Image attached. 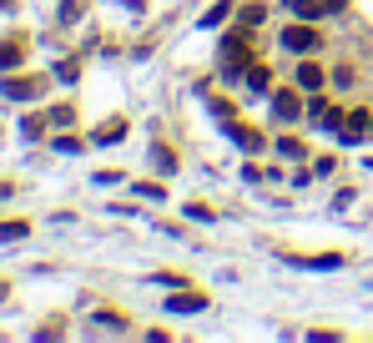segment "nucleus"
I'll return each instance as SVG.
<instances>
[{
	"label": "nucleus",
	"instance_id": "6e6552de",
	"mask_svg": "<svg viewBox=\"0 0 373 343\" xmlns=\"http://www.w3.org/2000/svg\"><path fill=\"white\" fill-rule=\"evenodd\" d=\"M298 86H303V91H323V66L303 61V66H298Z\"/></svg>",
	"mask_w": 373,
	"mask_h": 343
},
{
	"label": "nucleus",
	"instance_id": "9d476101",
	"mask_svg": "<svg viewBox=\"0 0 373 343\" xmlns=\"http://www.w3.org/2000/svg\"><path fill=\"white\" fill-rule=\"evenodd\" d=\"M31 232V222H0V243H20Z\"/></svg>",
	"mask_w": 373,
	"mask_h": 343
},
{
	"label": "nucleus",
	"instance_id": "dca6fc26",
	"mask_svg": "<svg viewBox=\"0 0 373 343\" xmlns=\"http://www.w3.org/2000/svg\"><path fill=\"white\" fill-rule=\"evenodd\" d=\"M40 132H46V121H40V116H26V121H20V137H40Z\"/></svg>",
	"mask_w": 373,
	"mask_h": 343
},
{
	"label": "nucleus",
	"instance_id": "f03ea898",
	"mask_svg": "<svg viewBox=\"0 0 373 343\" xmlns=\"http://www.w3.org/2000/svg\"><path fill=\"white\" fill-rule=\"evenodd\" d=\"M0 91H6L10 101H36L40 91H46V81H40V76H6Z\"/></svg>",
	"mask_w": 373,
	"mask_h": 343
},
{
	"label": "nucleus",
	"instance_id": "a211bd4d",
	"mask_svg": "<svg viewBox=\"0 0 373 343\" xmlns=\"http://www.w3.org/2000/svg\"><path fill=\"white\" fill-rule=\"evenodd\" d=\"M56 81H76V61H61V66H56Z\"/></svg>",
	"mask_w": 373,
	"mask_h": 343
},
{
	"label": "nucleus",
	"instance_id": "aec40b11",
	"mask_svg": "<svg viewBox=\"0 0 373 343\" xmlns=\"http://www.w3.org/2000/svg\"><path fill=\"white\" fill-rule=\"evenodd\" d=\"M368 132H373V121H368Z\"/></svg>",
	"mask_w": 373,
	"mask_h": 343
},
{
	"label": "nucleus",
	"instance_id": "7ed1b4c3",
	"mask_svg": "<svg viewBox=\"0 0 373 343\" xmlns=\"http://www.w3.org/2000/svg\"><path fill=\"white\" fill-rule=\"evenodd\" d=\"M282 257H288L293 268H308V273H328V268H338V263H343L338 252H313V257H298V252H282Z\"/></svg>",
	"mask_w": 373,
	"mask_h": 343
},
{
	"label": "nucleus",
	"instance_id": "1a4fd4ad",
	"mask_svg": "<svg viewBox=\"0 0 373 343\" xmlns=\"http://www.w3.org/2000/svg\"><path fill=\"white\" fill-rule=\"evenodd\" d=\"M167 308H172V313H197V308H207V298H202V293H177Z\"/></svg>",
	"mask_w": 373,
	"mask_h": 343
},
{
	"label": "nucleus",
	"instance_id": "ddd939ff",
	"mask_svg": "<svg viewBox=\"0 0 373 343\" xmlns=\"http://www.w3.org/2000/svg\"><path fill=\"white\" fill-rule=\"evenodd\" d=\"M126 137V121H112V126H101L96 132V142H121Z\"/></svg>",
	"mask_w": 373,
	"mask_h": 343
},
{
	"label": "nucleus",
	"instance_id": "0eeeda50",
	"mask_svg": "<svg viewBox=\"0 0 373 343\" xmlns=\"http://www.w3.org/2000/svg\"><path fill=\"white\" fill-rule=\"evenodd\" d=\"M20 61H26V40H6L0 46V71H15Z\"/></svg>",
	"mask_w": 373,
	"mask_h": 343
},
{
	"label": "nucleus",
	"instance_id": "6ab92c4d",
	"mask_svg": "<svg viewBox=\"0 0 373 343\" xmlns=\"http://www.w3.org/2000/svg\"><path fill=\"white\" fill-rule=\"evenodd\" d=\"M0 10H10V0H0Z\"/></svg>",
	"mask_w": 373,
	"mask_h": 343
},
{
	"label": "nucleus",
	"instance_id": "9b49d317",
	"mask_svg": "<svg viewBox=\"0 0 373 343\" xmlns=\"http://www.w3.org/2000/svg\"><path fill=\"white\" fill-rule=\"evenodd\" d=\"M227 132H232L237 142H243V146H248V152H257V146H262V137L252 132V126H227Z\"/></svg>",
	"mask_w": 373,
	"mask_h": 343
},
{
	"label": "nucleus",
	"instance_id": "39448f33",
	"mask_svg": "<svg viewBox=\"0 0 373 343\" xmlns=\"http://www.w3.org/2000/svg\"><path fill=\"white\" fill-rule=\"evenodd\" d=\"M273 112H277V121H298V116H303V101H298L293 91H277V96H273Z\"/></svg>",
	"mask_w": 373,
	"mask_h": 343
},
{
	"label": "nucleus",
	"instance_id": "f3484780",
	"mask_svg": "<svg viewBox=\"0 0 373 343\" xmlns=\"http://www.w3.org/2000/svg\"><path fill=\"white\" fill-rule=\"evenodd\" d=\"M71 121H76L71 106H56V112H51V126H71Z\"/></svg>",
	"mask_w": 373,
	"mask_h": 343
},
{
	"label": "nucleus",
	"instance_id": "2eb2a0df",
	"mask_svg": "<svg viewBox=\"0 0 373 343\" xmlns=\"http://www.w3.org/2000/svg\"><path fill=\"white\" fill-rule=\"evenodd\" d=\"M151 157H157V172H177V157H172L167 146H157V152H151Z\"/></svg>",
	"mask_w": 373,
	"mask_h": 343
},
{
	"label": "nucleus",
	"instance_id": "4468645a",
	"mask_svg": "<svg viewBox=\"0 0 373 343\" xmlns=\"http://www.w3.org/2000/svg\"><path fill=\"white\" fill-rule=\"evenodd\" d=\"M227 10H232V6H227V0H222V6H212V10L202 15V26H222V20H227Z\"/></svg>",
	"mask_w": 373,
	"mask_h": 343
},
{
	"label": "nucleus",
	"instance_id": "f8f14e48",
	"mask_svg": "<svg viewBox=\"0 0 373 343\" xmlns=\"http://www.w3.org/2000/svg\"><path fill=\"white\" fill-rule=\"evenodd\" d=\"M248 91H252V96L268 91V71H262V66H257V71H248Z\"/></svg>",
	"mask_w": 373,
	"mask_h": 343
},
{
	"label": "nucleus",
	"instance_id": "f257e3e1",
	"mask_svg": "<svg viewBox=\"0 0 373 343\" xmlns=\"http://www.w3.org/2000/svg\"><path fill=\"white\" fill-rule=\"evenodd\" d=\"M318 31L313 26H288V31H282V51H293V56H313L318 51Z\"/></svg>",
	"mask_w": 373,
	"mask_h": 343
},
{
	"label": "nucleus",
	"instance_id": "20e7f679",
	"mask_svg": "<svg viewBox=\"0 0 373 343\" xmlns=\"http://www.w3.org/2000/svg\"><path fill=\"white\" fill-rule=\"evenodd\" d=\"M338 116H343V112H338V106H328V101H313V106H308V121L323 126V132H338V126H343Z\"/></svg>",
	"mask_w": 373,
	"mask_h": 343
},
{
	"label": "nucleus",
	"instance_id": "423d86ee",
	"mask_svg": "<svg viewBox=\"0 0 373 343\" xmlns=\"http://www.w3.org/2000/svg\"><path fill=\"white\" fill-rule=\"evenodd\" d=\"M363 132H368V112H348V121L338 126V137H343V142H358Z\"/></svg>",
	"mask_w": 373,
	"mask_h": 343
}]
</instances>
